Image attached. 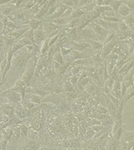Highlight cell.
<instances>
[{
    "label": "cell",
    "instance_id": "d4e9b609",
    "mask_svg": "<svg viewBox=\"0 0 134 150\" xmlns=\"http://www.w3.org/2000/svg\"><path fill=\"white\" fill-rule=\"evenodd\" d=\"M72 49V47H71L69 49H67V48H65V47L63 46V45H61V46L60 47V52H61V56H67V55H68V54L70 53Z\"/></svg>",
    "mask_w": 134,
    "mask_h": 150
},
{
    "label": "cell",
    "instance_id": "9a60e30c",
    "mask_svg": "<svg viewBox=\"0 0 134 150\" xmlns=\"http://www.w3.org/2000/svg\"><path fill=\"white\" fill-rule=\"evenodd\" d=\"M42 47L40 49V56H45L47 54L48 51H49V38H46V39L43 41V42L42 43Z\"/></svg>",
    "mask_w": 134,
    "mask_h": 150
},
{
    "label": "cell",
    "instance_id": "5bb4252c",
    "mask_svg": "<svg viewBox=\"0 0 134 150\" xmlns=\"http://www.w3.org/2000/svg\"><path fill=\"white\" fill-rule=\"evenodd\" d=\"M29 28H30L29 26H25V27H24V28H20V29H18V30L12 31V32H10V34H11V35L15 38L16 41H17V40L21 38V36H22V35H23L24 34V33H25L26 31L29 29Z\"/></svg>",
    "mask_w": 134,
    "mask_h": 150
},
{
    "label": "cell",
    "instance_id": "52a82bcc",
    "mask_svg": "<svg viewBox=\"0 0 134 150\" xmlns=\"http://www.w3.org/2000/svg\"><path fill=\"white\" fill-rule=\"evenodd\" d=\"M68 8V6H67L66 5L63 4V3H61L58 6V7H57V9H56V11L54 12L53 14H51L50 16L46 17L43 21H53V20H55V19L60 18V17H61V16L63 15L64 11Z\"/></svg>",
    "mask_w": 134,
    "mask_h": 150
},
{
    "label": "cell",
    "instance_id": "d6986e66",
    "mask_svg": "<svg viewBox=\"0 0 134 150\" xmlns=\"http://www.w3.org/2000/svg\"><path fill=\"white\" fill-rule=\"evenodd\" d=\"M28 100L31 101V103H35L36 105H40L41 103H42L41 97L38 96V95H35V94H29V96H28Z\"/></svg>",
    "mask_w": 134,
    "mask_h": 150
},
{
    "label": "cell",
    "instance_id": "8d00e7d4",
    "mask_svg": "<svg viewBox=\"0 0 134 150\" xmlns=\"http://www.w3.org/2000/svg\"><path fill=\"white\" fill-rule=\"evenodd\" d=\"M4 45H5L4 40H3V38H0V47L3 46Z\"/></svg>",
    "mask_w": 134,
    "mask_h": 150
},
{
    "label": "cell",
    "instance_id": "44dd1931",
    "mask_svg": "<svg viewBox=\"0 0 134 150\" xmlns=\"http://www.w3.org/2000/svg\"><path fill=\"white\" fill-rule=\"evenodd\" d=\"M123 21H124L125 23H126L127 25L129 26V28H131V29H133V23H134L133 13H131L129 14L128 16L124 17Z\"/></svg>",
    "mask_w": 134,
    "mask_h": 150
},
{
    "label": "cell",
    "instance_id": "7a4b0ae2",
    "mask_svg": "<svg viewBox=\"0 0 134 150\" xmlns=\"http://www.w3.org/2000/svg\"><path fill=\"white\" fill-rule=\"evenodd\" d=\"M35 56H33L29 59V61L27 63V68H26L25 71L23 74V76L21 77V80L25 83L26 85L34 77V74H35V68H36V64H37V59H36Z\"/></svg>",
    "mask_w": 134,
    "mask_h": 150
},
{
    "label": "cell",
    "instance_id": "3957f363",
    "mask_svg": "<svg viewBox=\"0 0 134 150\" xmlns=\"http://www.w3.org/2000/svg\"><path fill=\"white\" fill-rule=\"evenodd\" d=\"M89 25H90V28H91V29L94 32L95 35H96V38L101 41V42H103L105 40V38H107L109 32H110L109 30L105 29V28H102L101 26H100L97 23H94L93 21L89 23Z\"/></svg>",
    "mask_w": 134,
    "mask_h": 150
},
{
    "label": "cell",
    "instance_id": "d6a6232c",
    "mask_svg": "<svg viewBox=\"0 0 134 150\" xmlns=\"http://www.w3.org/2000/svg\"><path fill=\"white\" fill-rule=\"evenodd\" d=\"M103 128V126H101V125H96V124H94V125H92L91 127V130L93 132H99V131L102 130Z\"/></svg>",
    "mask_w": 134,
    "mask_h": 150
},
{
    "label": "cell",
    "instance_id": "7402d4cb",
    "mask_svg": "<svg viewBox=\"0 0 134 150\" xmlns=\"http://www.w3.org/2000/svg\"><path fill=\"white\" fill-rule=\"evenodd\" d=\"M117 28H118V30H119L121 32H125L127 30H129V26L127 25L126 23H125L123 21H120L119 22H118L117 23Z\"/></svg>",
    "mask_w": 134,
    "mask_h": 150
},
{
    "label": "cell",
    "instance_id": "4316f807",
    "mask_svg": "<svg viewBox=\"0 0 134 150\" xmlns=\"http://www.w3.org/2000/svg\"><path fill=\"white\" fill-rule=\"evenodd\" d=\"M24 45H21V43H19L17 42H14V44H13V46L11 47V49H12V52H13V53H15L16 52H17L18 50L21 49L22 48H24Z\"/></svg>",
    "mask_w": 134,
    "mask_h": 150
},
{
    "label": "cell",
    "instance_id": "83f0119b",
    "mask_svg": "<svg viewBox=\"0 0 134 150\" xmlns=\"http://www.w3.org/2000/svg\"><path fill=\"white\" fill-rule=\"evenodd\" d=\"M16 42L21 43V44L23 45L24 47L27 46V45H29L33 44L32 42H31L30 40L28 39V38H21L18 39L17 41H16Z\"/></svg>",
    "mask_w": 134,
    "mask_h": 150
},
{
    "label": "cell",
    "instance_id": "7c38bea8",
    "mask_svg": "<svg viewBox=\"0 0 134 150\" xmlns=\"http://www.w3.org/2000/svg\"><path fill=\"white\" fill-rule=\"evenodd\" d=\"M43 23V21H38L36 19H31L29 21H27L25 22H22L21 24H28L31 28H32L33 30H36L38 28H39L40 25H42Z\"/></svg>",
    "mask_w": 134,
    "mask_h": 150
},
{
    "label": "cell",
    "instance_id": "1f68e13d",
    "mask_svg": "<svg viewBox=\"0 0 134 150\" xmlns=\"http://www.w3.org/2000/svg\"><path fill=\"white\" fill-rule=\"evenodd\" d=\"M123 3L125 4L129 9L133 10L134 9V0H123Z\"/></svg>",
    "mask_w": 134,
    "mask_h": 150
},
{
    "label": "cell",
    "instance_id": "74e56055",
    "mask_svg": "<svg viewBox=\"0 0 134 150\" xmlns=\"http://www.w3.org/2000/svg\"><path fill=\"white\" fill-rule=\"evenodd\" d=\"M3 138H3V134H2V131H0V142H1Z\"/></svg>",
    "mask_w": 134,
    "mask_h": 150
},
{
    "label": "cell",
    "instance_id": "5b68a950",
    "mask_svg": "<svg viewBox=\"0 0 134 150\" xmlns=\"http://www.w3.org/2000/svg\"><path fill=\"white\" fill-rule=\"evenodd\" d=\"M45 39H46V35L43 31L42 24L36 30H34V43L40 46Z\"/></svg>",
    "mask_w": 134,
    "mask_h": 150
},
{
    "label": "cell",
    "instance_id": "ab89813d",
    "mask_svg": "<svg viewBox=\"0 0 134 150\" xmlns=\"http://www.w3.org/2000/svg\"><path fill=\"white\" fill-rule=\"evenodd\" d=\"M2 81V71H1V68H0V82Z\"/></svg>",
    "mask_w": 134,
    "mask_h": 150
},
{
    "label": "cell",
    "instance_id": "ba28073f",
    "mask_svg": "<svg viewBox=\"0 0 134 150\" xmlns=\"http://www.w3.org/2000/svg\"><path fill=\"white\" fill-rule=\"evenodd\" d=\"M42 28L46 35L53 32L54 30H61V25H57L53 22H52L51 21H44V22L42 23Z\"/></svg>",
    "mask_w": 134,
    "mask_h": 150
},
{
    "label": "cell",
    "instance_id": "9c48e42d",
    "mask_svg": "<svg viewBox=\"0 0 134 150\" xmlns=\"http://www.w3.org/2000/svg\"><path fill=\"white\" fill-rule=\"evenodd\" d=\"M48 9H49V6H47L46 2L45 3L43 6H42L40 9L38 10L37 13L35 14V16H34V19H36V20H38V21H43L46 16L47 12H48Z\"/></svg>",
    "mask_w": 134,
    "mask_h": 150
},
{
    "label": "cell",
    "instance_id": "6da1fadb",
    "mask_svg": "<svg viewBox=\"0 0 134 150\" xmlns=\"http://www.w3.org/2000/svg\"><path fill=\"white\" fill-rule=\"evenodd\" d=\"M15 56H13L12 59V63L11 67H14V69H21L23 68L25 65H27V63L29 61L31 57L34 55L31 54L30 52H28V50L26 51H21V49L18 50L17 52H15Z\"/></svg>",
    "mask_w": 134,
    "mask_h": 150
},
{
    "label": "cell",
    "instance_id": "e575fe53",
    "mask_svg": "<svg viewBox=\"0 0 134 150\" xmlns=\"http://www.w3.org/2000/svg\"><path fill=\"white\" fill-rule=\"evenodd\" d=\"M1 146H2V150H6L7 149V145H8V141L6 139L3 138L1 142Z\"/></svg>",
    "mask_w": 134,
    "mask_h": 150
},
{
    "label": "cell",
    "instance_id": "ffe728a7",
    "mask_svg": "<svg viewBox=\"0 0 134 150\" xmlns=\"http://www.w3.org/2000/svg\"><path fill=\"white\" fill-rule=\"evenodd\" d=\"M21 104L23 105L24 107L25 108L26 110H32L33 108L36 107V106L38 105H36V104H35V103H31V101L25 100V99H23V100L21 101Z\"/></svg>",
    "mask_w": 134,
    "mask_h": 150
},
{
    "label": "cell",
    "instance_id": "cb8c5ba5",
    "mask_svg": "<svg viewBox=\"0 0 134 150\" xmlns=\"http://www.w3.org/2000/svg\"><path fill=\"white\" fill-rule=\"evenodd\" d=\"M3 40H4L5 45L13 44V43H14V42H16L15 38H14L10 33H9L8 35H6V37L3 38Z\"/></svg>",
    "mask_w": 134,
    "mask_h": 150
},
{
    "label": "cell",
    "instance_id": "836d02e7",
    "mask_svg": "<svg viewBox=\"0 0 134 150\" xmlns=\"http://www.w3.org/2000/svg\"><path fill=\"white\" fill-rule=\"evenodd\" d=\"M78 77H79V74H76V75H74L73 77H71V84H74L75 85L76 83H77L78 81Z\"/></svg>",
    "mask_w": 134,
    "mask_h": 150
},
{
    "label": "cell",
    "instance_id": "f35d334b",
    "mask_svg": "<svg viewBox=\"0 0 134 150\" xmlns=\"http://www.w3.org/2000/svg\"><path fill=\"white\" fill-rule=\"evenodd\" d=\"M38 150H49V149H47L46 147H45V146H43V147L39 148V149H38Z\"/></svg>",
    "mask_w": 134,
    "mask_h": 150
},
{
    "label": "cell",
    "instance_id": "ac0fdd59",
    "mask_svg": "<svg viewBox=\"0 0 134 150\" xmlns=\"http://www.w3.org/2000/svg\"><path fill=\"white\" fill-rule=\"evenodd\" d=\"M89 45L90 46H92V48L94 49H96V50H99L103 48V44H102L101 42H96V40H92V39H88L86 41Z\"/></svg>",
    "mask_w": 134,
    "mask_h": 150
},
{
    "label": "cell",
    "instance_id": "4fadbf2b",
    "mask_svg": "<svg viewBox=\"0 0 134 150\" xmlns=\"http://www.w3.org/2000/svg\"><path fill=\"white\" fill-rule=\"evenodd\" d=\"M133 136L134 133L133 131L129 132V131H127L125 130V127L122 130V135H121V138H122V141H124V142H133Z\"/></svg>",
    "mask_w": 134,
    "mask_h": 150
},
{
    "label": "cell",
    "instance_id": "277c9868",
    "mask_svg": "<svg viewBox=\"0 0 134 150\" xmlns=\"http://www.w3.org/2000/svg\"><path fill=\"white\" fill-rule=\"evenodd\" d=\"M0 96L6 98L9 103H13V104H18V103H21V102L22 101L21 95L14 91L6 90V91H2V93L0 94Z\"/></svg>",
    "mask_w": 134,
    "mask_h": 150
},
{
    "label": "cell",
    "instance_id": "30bf717a",
    "mask_svg": "<svg viewBox=\"0 0 134 150\" xmlns=\"http://www.w3.org/2000/svg\"><path fill=\"white\" fill-rule=\"evenodd\" d=\"M133 9H129L126 5L124 4V3H122V4L119 6V8L118 9L117 12H116V14H118L119 16H122V17L124 18V17H125L126 16H128L129 14L133 13Z\"/></svg>",
    "mask_w": 134,
    "mask_h": 150
},
{
    "label": "cell",
    "instance_id": "484cf974",
    "mask_svg": "<svg viewBox=\"0 0 134 150\" xmlns=\"http://www.w3.org/2000/svg\"><path fill=\"white\" fill-rule=\"evenodd\" d=\"M19 129H20V131H21V136H24V138H27L28 133V127H27L25 125H24V124H21V125L19 126Z\"/></svg>",
    "mask_w": 134,
    "mask_h": 150
},
{
    "label": "cell",
    "instance_id": "603a6c76",
    "mask_svg": "<svg viewBox=\"0 0 134 150\" xmlns=\"http://www.w3.org/2000/svg\"><path fill=\"white\" fill-rule=\"evenodd\" d=\"M21 38H28V39L30 40L31 42H32L34 43V30L32 28H30L21 36Z\"/></svg>",
    "mask_w": 134,
    "mask_h": 150
},
{
    "label": "cell",
    "instance_id": "2e32d148",
    "mask_svg": "<svg viewBox=\"0 0 134 150\" xmlns=\"http://www.w3.org/2000/svg\"><path fill=\"white\" fill-rule=\"evenodd\" d=\"M85 13V12L82 10L80 7L73 9V11L70 16V19H79L81 16Z\"/></svg>",
    "mask_w": 134,
    "mask_h": 150
},
{
    "label": "cell",
    "instance_id": "e0dca14e",
    "mask_svg": "<svg viewBox=\"0 0 134 150\" xmlns=\"http://www.w3.org/2000/svg\"><path fill=\"white\" fill-rule=\"evenodd\" d=\"M123 3V0H112L111 2L109 3V6L112 9L113 11H115V13L117 12L118 9L119 8V6Z\"/></svg>",
    "mask_w": 134,
    "mask_h": 150
},
{
    "label": "cell",
    "instance_id": "8992f818",
    "mask_svg": "<svg viewBox=\"0 0 134 150\" xmlns=\"http://www.w3.org/2000/svg\"><path fill=\"white\" fill-rule=\"evenodd\" d=\"M124 128L122 124V120H116L115 125L112 128V138L116 141H118L121 138L122 130Z\"/></svg>",
    "mask_w": 134,
    "mask_h": 150
},
{
    "label": "cell",
    "instance_id": "d590c367",
    "mask_svg": "<svg viewBox=\"0 0 134 150\" xmlns=\"http://www.w3.org/2000/svg\"><path fill=\"white\" fill-rule=\"evenodd\" d=\"M98 112L99 113H101V114H104V113H107L108 112V110L106 108L101 106V105H99L98 106Z\"/></svg>",
    "mask_w": 134,
    "mask_h": 150
},
{
    "label": "cell",
    "instance_id": "f1b7e54d",
    "mask_svg": "<svg viewBox=\"0 0 134 150\" xmlns=\"http://www.w3.org/2000/svg\"><path fill=\"white\" fill-rule=\"evenodd\" d=\"M101 16H104V17H112V16H116V13L113 10H108L101 14Z\"/></svg>",
    "mask_w": 134,
    "mask_h": 150
},
{
    "label": "cell",
    "instance_id": "f546056e",
    "mask_svg": "<svg viewBox=\"0 0 134 150\" xmlns=\"http://www.w3.org/2000/svg\"><path fill=\"white\" fill-rule=\"evenodd\" d=\"M73 11V7H68V9H66L63 15L61 16V17H64V18H70V16L71 13Z\"/></svg>",
    "mask_w": 134,
    "mask_h": 150
},
{
    "label": "cell",
    "instance_id": "4dcf8cb0",
    "mask_svg": "<svg viewBox=\"0 0 134 150\" xmlns=\"http://www.w3.org/2000/svg\"><path fill=\"white\" fill-rule=\"evenodd\" d=\"M7 65V59H6V53L5 54L4 57H3V59H2V62L0 63V68H1V71H2V72H3V70H4V69L6 68V67Z\"/></svg>",
    "mask_w": 134,
    "mask_h": 150
},
{
    "label": "cell",
    "instance_id": "8fae6325",
    "mask_svg": "<svg viewBox=\"0 0 134 150\" xmlns=\"http://www.w3.org/2000/svg\"><path fill=\"white\" fill-rule=\"evenodd\" d=\"M71 43H72V49L74 50H77V51H83V50H86V49H89L90 46V45L86 42V41H85V42H79V43H77V42H75L74 41H71Z\"/></svg>",
    "mask_w": 134,
    "mask_h": 150
}]
</instances>
